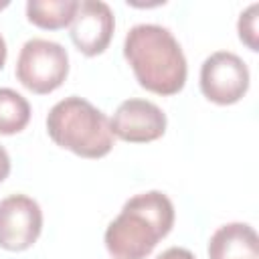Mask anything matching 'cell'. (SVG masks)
<instances>
[{"mask_svg":"<svg viewBox=\"0 0 259 259\" xmlns=\"http://www.w3.org/2000/svg\"><path fill=\"white\" fill-rule=\"evenodd\" d=\"M249 81L247 63L231 51L212 53L200 67V91L217 105H233L241 101L249 89Z\"/></svg>","mask_w":259,"mask_h":259,"instance_id":"5b68a950","label":"cell"},{"mask_svg":"<svg viewBox=\"0 0 259 259\" xmlns=\"http://www.w3.org/2000/svg\"><path fill=\"white\" fill-rule=\"evenodd\" d=\"M174 227V204L160 190L132 196L107 225L103 241L113 259H146Z\"/></svg>","mask_w":259,"mask_h":259,"instance_id":"7a4b0ae2","label":"cell"},{"mask_svg":"<svg viewBox=\"0 0 259 259\" xmlns=\"http://www.w3.org/2000/svg\"><path fill=\"white\" fill-rule=\"evenodd\" d=\"M166 113L148 99H125L109 119L113 138L130 144H146L164 136Z\"/></svg>","mask_w":259,"mask_h":259,"instance_id":"52a82bcc","label":"cell"},{"mask_svg":"<svg viewBox=\"0 0 259 259\" xmlns=\"http://www.w3.org/2000/svg\"><path fill=\"white\" fill-rule=\"evenodd\" d=\"M10 174V156L6 152V148L0 144V182H4Z\"/></svg>","mask_w":259,"mask_h":259,"instance_id":"5bb4252c","label":"cell"},{"mask_svg":"<svg viewBox=\"0 0 259 259\" xmlns=\"http://www.w3.org/2000/svg\"><path fill=\"white\" fill-rule=\"evenodd\" d=\"M208 259H259V239L247 223H227L208 241Z\"/></svg>","mask_w":259,"mask_h":259,"instance_id":"9c48e42d","label":"cell"},{"mask_svg":"<svg viewBox=\"0 0 259 259\" xmlns=\"http://www.w3.org/2000/svg\"><path fill=\"white\" fill-rule=\"evenodd\" d=\"M42 231V210L26 194H10L0 200V247L6 251L30 249Z\"/></svg>","mask_w":259,"mask_h":259,"instance_id":"8992f818","label":"cell"},{"mask_svg":"<svg viewBox=\"0 0 259 259\" xmlns=\"http://www.w3.org/2000/svg\"><path fill=\"white\" fill-rule=\"evenodd\" d=\"M77 8V0H28L26 18L38 28L59 30L73 22Z\"/></svg>","mask_w":259,"mask_h":259,"instance_id":"30bf717a","label":"cell"},{"mask_svg":"<svg viewBox=\"0 0 259 259\" xmlns=\"http://www.w3.org/2000/svg\"><path fill=\"white\" fill-rule=\"evenodd\" d=\"M156 259H196V257L184 247H170L164 253H160Z\"/></svg>","mask_w":259,"mask_h":259,"instance_id":"4fadbf2b","label":"cell"},{"mask_svg":"<svg viewBox=\"0 0 259 259\" xmlns=\"http://www.w3.org/2000/svg\"><path fill=\"white\" fill-rule=\"evenodd\" d=\"M123 57L146 91L156 95H176L182 91L188 75L186 57L166 26H132L123 40Z\"/></svg>","mask_w":259,"mask_h":259,"instance_id":"6da1fadb","label":"cell"},{"mask_svg":"<svg viewBox=\"0 0 259 259\" xmlns=\"http://www.w3.org/2000/svg\"><path fill=\"white\" fill-rule=\"evenodd\" d=\"M69 75L67 49L55 40L30 38L16 59V79L32 93L47 95L59 89Z\"/></svg>","mask_w":259,"mask_h":259,"instance_id":"277c9868","label":"cell"},{"mask_svg":"<svg viewBox=\"0 0 259 259\" xmlns=\"http://www.w3.org/2000/svg\"><path fill=\"white\" fill-rule=\"evenodd\" d=\"M257 12H259V4H251L247 10L241 12L239 22H237V30H239V38L241 42H245L249 47V51H259V32H257Z\"/></svg>","mask_w":259,"mask_h":259,"instance_id":"7c38bea8","label":"cell"},{"mask_svg":"<svg viewBox=\"0 0 259 259\" xmlns=\"http://www.w3.org/2000/svg\"><path fill=\"white\" fill-rule=\"evenodd\" d=\"M30 121V103L18 91L0 87V136H14Z\"/></svg>","mask_w":259,"mask_h":259,"instance_id":"8fae6325","label":"cell"},{"mask_svg":"<svg viewBox=\"0 0 259 259\" xmlns=\"http://www.w3.org/2000/svg\"><path fill=\"white\" fill-rule=\"evenodd\" d=\"M6 6H8V2H0V10H2V8H6Z\"/></svg>","mask_w":259,"mask_h":259,"instance_id":"2e32d148","label":"cell"},{"mask_svg":"<svg viewBox=\"0 0 259 259\" xmlns=\"http://www.w3.org/2000/svg\"><path fill=\"white\" fill-rule=\"evenodd\" d=\"M51 140L75 156L103 158L113 148V134L107 115L83 97L71 95L55 103L47 115Z\"/></svg>","mask_w":259,"mask_h":259,"instance_id":"3957f363","label":"cell"},{"mask_svg":"<svg viewBox=\"0 0 259 259\" xmlns=\"http://www.w3.org/2000/svg\"><path fill=\"white\" fill-rule=\"evenodd\" d=\"M6 55H8L6 40H4V36L0 34V69H2V67H4V63H6Z\"/></svg>","mask_w":259,"mask_h":259,"instance_id":"9a60e30c","label":"cell"},{"mask_svg":"<svg viewBox=\"0 0 259 259\" xmlns=\"http://www.w3.org/2000/svg\"><path fill=\"white\" fill-rule=\"evenodd\" d=\"M115 18L109 4L101 0H83L69 24V34L73 45L85 57L101 55L113 36Z\"/></svg>","mask_w":259,"mask_h":259,"instance_id":"ba28073f","label":"cell"}]
</instances>
